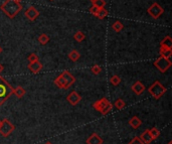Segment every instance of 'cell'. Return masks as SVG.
<instances>
[{
  "instance_id": "6da1fadb",
  "label": "cell",
  "mask_w": 172,
  "mask_h": 144,
  "mask_svg": "<svg viewBox=\"0 0 172 144\" xmlns=\"http://www.w3.org/2000/svg\"><path fill=\"white\" fill-rule=\"evenodd\" d=\"M0 9L9 18H14L22 9V5L15 0H5V2L0 6Z\"/></svg>"
},
{
  "instance_id": "7a4b0ae2",
  "label": "cell",
  "mask_w": 172,
  "mask_h": 144,
  "mask_svg": "<svg viewBox=\"0 0 172 144\" xmlns=\"http://www.w3.org/2000/svg\"><path fill=\"white\" fill-rule=\"evenodd\" d=\"M11 95H13V88L3 77H0V106L5 103Z\"/></svg>"
},
{
  "instance_id": "3957f363",
  "label": "cell",
  "mask_w": 172,
  "mask_h": 144,
  "mask_svg": "<svg viewBox=\"0 0 172 144\" xmlns=\"http://www.w3.org/2000/svg\"><path fill=\"white\" fill-rule=\"evenodd\" d=\"M93 108L96 111L100 112L102 115H107L113 108V105L110 103V101L107 98H102L93 104Z\"/></svg>"
},
{
  "instance_id": "277c9868",
  "label": "cell",
  "mask_w": 172,
  "mask_h": 144,
  "mask_svg": "<svg viewBox=\"0 0 172 144\" xmlns=\"http://www.w3.org/2000/svg\"><path fill=\"white\" fill-rule=\"evenodd\" d=\"M166 91H167V89L159 81H155L148 89V92L150 93V95L156 100L160 99L166 93Z\"/></svg>"
},
{
  "instance_id": "5b68a950",
  "label": "cell",
  "mask_w": 172,
  "mask_h": 144,
  "mask_svg": "<svg viewBox=\"0 0 172 144\" xmlns=\"http://www.w3.org/2000/svg\"><path fill=\"white\" fill-rule=\"evenodd\" d=\"M14 130L15 126L7 118H4L2 121H0V134L3 137H8Z\"/></svg>"
},
{
  "instance_id": "8992f818",
  "label": "cell",
  "mask_w": 172,
  "mask_h": 144,
  "mask_svg": "<svg viewBox=\"0 0 172 144\" xmlns=\"http://www.w3.org/2000/svg\"><path fill=\"white\" fill-rule=\"evenodd\" d=\"M171 65H172L171 61L169 58H166L164 57H159L157 60L154 62V66H155V67H157L161 73L167 72V70L171 67Z\"/></svg>"
},
{
  "instance_id": "52a82bcc",
  "label": "cell",
  "mask_w": 172,
  "mask_h": 144,
  "mask_svg": "<svg viewBox=\"0 0 172 144\" xmlns=\"http://www.w3.org/2000/svg\"><path fill=\"white\" fill-rule=\"evenodd\" d=\"M147 12L149 13L150 16H152L153 18H158V17H160V16L162 15V13L164 12V9L159 5L158 3L156 2H154L151 6H150L148 9H147Z\"/></svg>"
},
{
  "instance_id": "ba28073f",
  "label": "cell",
  "mask_w": 172,
  "mask_h": 144,
  "mask_svg": "<svg viewBox=\"0 0 172 144\" xmlns=\"http://www.w3.org/2000/svg\"><path fill=\"white\" fill-rule=\"evenodd\" d=\"M24 16L30 21H34L38 16H40V11H38L35 7L30 6L24 11Z\"/></svg>"
},
{
  "instance_id": "9c48e42d",
  "label": "cell",
  "mask_w": 172,
  "mask_h": 144,
  "mask_svg": "<svg viewBox=\"0 0 172 144\" xmlns=\"http://www.w3.org/2000/svg\"><path fill=\"white\" fill-rule=\"evenodd\" d=\"M81 95L79 94L78 92H76V91H72L70 93V95H68L67 97V101L68 103H70L72 106H76V105H78L80 102H81Z\"/></svg>"
},
{
  "instance_id": "30bf717a",
  "label": "cell",
  "mask_w": 172,
  "mask_h": 144,
  "mask_svg": "<svg viewBox=\"0 0 172 144\" xmlns=\"http://www.w3.org/2000/svg\"><path fill=\"white\" fill-rule=\"evenodd\" d=\"M87 144H103L104 143V140L103 138L100 137V135L97 133H93L92 135H90L87 139Z\"/></svg>"
},
{
  "instance_id": "8fae6325",
  "label": "cell",
  "mask_w": 172,
  "mask_h": 144,
  "mask_svg": "<svg viewBox=\"0 0 172 144\" xmlns=\"http://www.w3.org/2000/svg\"><path fill=\"white\" fill-rule=\"evenodd\" d=\"M131 89H132V91L134 92L136 95H141V94H143V92L146 90L145 86H144V85L142 84L140 81H137V82H135L134 84H133L132 87H131Z\"/></svg>"
},
{
  "instance_id": "7c38bea8",
  "label": "cell",
  "mask_w": 172,
  "mask_h": 144,
  "mask_svg": "<svg viewBox=\"0 0 172 144\" xmlns=\"http://www.w3.org/2000/svg\"><path fill=\"white\" fill-rule=\"evenodd\" d=\"M54 84L57 87H58L59 89H63V90H67V89L70 88V85L64 81V79L63 78L62 75H59L58 77L54 80Z\"/></svg>"
},
{
  "instance_id": "4fadbf2b",
  "label": "cell",
  "mask_w": 172,
  "mask_h": 144,
  "mask_svg": "<svg viewBox=\"0 0 172 144\" xmlns=\"http://www.w3.org/2000/svg\"><path fill=\"white\" fill-rule=\"evenodd\" d=\"M28 69H29V71H30L32 74H37L38 72L41 71V69H42V65H41V63H40V61L34 62V63H29Z\"/></svg>"
},
{
  "instance_id": "5bb4252c",
  "label": "cell",
  "mask_w": 172,
  "mask_h": 144,
  "mask_svg": "<svg viewBox=\"0 0 172 144\" xmlns=\"http://www.w3.org/2000/svg\"><path fill=\"white\" fill-rule=\"evenodd\" d=\"M61 75L63 76V78L64 79V81H66L68 85H70V87H71L72 85L75 83V81H76V79H75L74 76H72V75L70 73V72H67V71L63 72V73H62Z\"/></svg>"
},
{
  "instance_id": "9a60e30c",
  "label": "cell",
  "mask_w": 172,
  "mask_h": 144,
  "mask_svg": "<svg viewBox=\"0 0 172 144\" xmlns=\"http://www.w3.org/2000/svg\"><path fill=\"white\" fill-rule=\"evenodd\" d=\"M129 125H130L133 129H138L142 125V121L140 118H138L137 116H133L131 119L129 120Z\"/></svg>"
},
{
  "instance_id": "2e32d148",
  "label": "cell",
  "mask_w": 172,
  "mask_h": 144,
  "mask_svg": "<svg viewBox=\"0 0 172 144\" xmlns=\"http://www.w3.org/2000/svg\"><path fill=\"white\" fill-rule=\"evenodd\" d=\"M141 139V141L143 142L144 144H150L153 140H152V138L151 136H150V134H149V130H145L143 133L141 134V136L139 137Z\"/></svg>"
},
{
  "instance_id": "e0dca14e",
  "label": "cell",
  "mask_w": 172,
  "mask_h": 144,
  "mask_svg": "<svg viewBox=\"0 0 172 144\" xmlns=\"http://www.w3.org/2000/svg\"><path fill=\"white\" fill-rule=\"evenodd\" d=\"M160 46L161 48H167V49H172V39L167 35L160 42Z\"/></svg>"
},
{
  "instance_id": "ac0fdd59",
  "label": "cell",
  "mask_w": 172,
  "mask_h": 144,
  "mask_svg": "<svg viewBox=\"0 0 172 144\" xmlns=\"http://www.w3.org/2000/svg\"><path fill=\"white\" fill-rule=\"evenodd\" d=\"M149 134H150V136H151L152 140H156V139L160 136L161 132L158 128H156V127H153V128L149 129Z\"/></svg>"
},
{
  "instance_id": "d6986e66",
  "label": "cell",
  "mask_w": 172,
  "mask_h": 144,
  "mask_svg": "<svg viewBox=\"0 0 172 144\" xmlns=\"http://www.w3.org/2000/svg\"><path fill=\"white\" fill-rule=\"evenodd\" d=\"M159 53H160L161 57H164V58H170L171 56H172V49H171L161 48L160 50H159Z\"/></svg>"
},
{
  "instance_id": "ffe728a7",
  "label": "cell",
  "mask_w": 172,
  "mask_h": 144,
  "mask_svg": "<svg viewBox=\"0 0 172 144\" xmlns=\"http://www.w3.org/2000/svg\"><path fill=\"white\" fill-rule=\"evenodd\" d=\"M68 58H70V60L72 61V62H78L80 60V58H81V54H80V53L78 52V50L72 49V52L68 53Z\"/></svg>"
},
{
  "instance_id": "44dd1931",
  "label": "cell",
  "mask_w": 172,
  "mask_h": 144,
  "mask_svg": "<svg viewBox=\"0 0 172 144\" xmlns=\"http://www.w3.org/2000/svg\"><path fill=\"white\" fill-rule=\"evenodd\" d=\"M13 94L17 97V98L20 99L25 95V90L22 87H17V88L13 89Z\"/></svg>"
},
{
  "instance_id": "7402d4cb",
  "label": "cell",
  "mask_w": 172,
  "mask_h": 144,
  "mask_svg": "<svg viewBox=\"0 0 172 144\" xmlns=\"http://www.w3.org/2000/svg\"><path fill=\"white\" fill-rule=\"evenodd\" d=\"M38 42L42 45H45L47 42L49 41V36L46 35V33H41V35L38 36Z\"/></svg>"
},
{
  "instance_id": "603a6c76",
  "label": "cell",
  "mask_w": 172,
  "mask_h": 144,
  "mask_svg": "<svg viewBox=\"0 0 172 144\" xmlns=\"http://www.w3.org/2000/svg\"><path fill=\"white\" fill-rule=\"evenodd\" d=\"M123 27H124V25L120 20H116L115 22L112 24V28H113V30H115L116 32L121 31L123 29Z\"/></svg>"
},
{
  "instance_id": "cb8c5ba5",
  "label": "cell",
  "mask_w": 172,
  "mask_h": 144,
  "mask_svg": "<svg viewBox=\"0 0 172 144\" xmlns=\"http://www.w3.org/2000/svg\"><path fill=\"white\" fill-rule=\"evenodd\" d=\"M106 16H108V11H107L104 7L99 8V11L96 15V17H98L99 19H104Z\"/></svg>"
},
{
  "instance_id": "d4e9b609",
  "label": "cell",
  "mask_w": 172,
  "mask_h": 144,
  "mask_svg": "<svg viewBox=\"0 0 172 144\" xmlns=\"http://www.w3.org/2000/svg\"><path fill=\"white\" fill-rule=\"evenodd\" d=\"M85 39H86V35L83 31H77L74 35V39L78 42H81Z\"/></svg>"
},
{
  "instance_id": "484cf974",
  "label": "cell",
  "mask_w": 172,
  "mask_h": 144,
  "mask_svg": "<svg viewBox=\"0 0 172 144\" xmlns=\"http://www.w3.org/2000/svg\"><path fill=\"white\" fill-rule=\"evenodd\" d=\"M125 106H126V103L124 102L122 99H117L115 101V103H114V107L116 109H118V110L124 109V108H125Z\"/></svg>"
},
{
  "instance_id": "4316f807",
  "label": "cell",
  "mask_w": 172,
  "mask_h": 144,
  "mask_svg": "<svg viewBox=\"0 0 172 144\" xmlns=\"http://www.w3.org/2000/svg\"><path fill=\"white\" fill-rule=\"evenodd\" d=\"M110 83L113 85V86H118V85L121 83V79H120L119 76L117 75H114L112 76L111 79H110Z\"/></svg>"
},
{
  "instance_id": "83f0119b",
  "label": "cell",
  "mask_w": 172,
  "mask_h": 144,
  "mask_svg": "<svg viewBox=\"0 0 172 144\" xmlns=\"http://www.w3.org/2000/svg\"><path fill=\"white\" fill-rule=\"evenodd\" d=\"M91 72L94 75H99L102 72V67L99 65H95L91 67Z\"/></svg>"
},
{
  "instance_id": "f1b7e54d",
  "label": "cell",
  "mask_w": 172,
  "mask_h": 144,
  "mask_svg": "<svg viewBox=\"0 0 172 144\" xmlns=\"http://www.w3.org/2000/svg\"><path fill=\"white\" fill-rule=\"evenodd\" d=\"M94 5H96L97 7L101 8V7H104L106 5V1L105 0H95V1L93 2Z\"/></svg>"
},
{
  "instance_id": "f546056e",
  "label": "cell",
  "mask_w": 172,
  "mask_h": 144,
  "mask_svg": "<svg viewBox=\"0 0 172 144\" xmlns=\"http://www.w3.org/2000/svg\"><path fill=\"white\" fill-rule=\"evenodd\" d=\"M40 61V58H38V57L36 56L35 53H30L28 57V62L29 63H34V62H37Z\"/></svg>"
},
{
  "instance_id": "4dcf8cb0",
  "label": "cell",
  "mask_w": 172,
  "mask_h": 144,
  "mask_svg": "<svg viewBox=\"0 0 172 144\" xmlns=\"http://www.w3.org/2000/svg\"><path fill=\"white\" fill-rule=\"evenodd\" d=\"M98 11H99V7H97L96 5H94V4H93L91 7H90V12H91L93 15L96 16L97 13H98Z\"/></svg>"
},
{
  "instance_id": "1f68e13d",
  "label": "cell",
  "mask_w": 172,
  "mask_h": 144,
  "mask_svg": "<svg viewBox=\"0 0 172 144\" xmlns=\"http://www.w3.org/2000/svg\"><path fill=\"white\" fill-rule=\"evenodd\" d=\"M129 144H144V143L141 141V139L138 136H136V137L133 138L130 142H129Z\"/></svg>"
},
{
  "instance_id": "d6a6232c",
  "label": "cell",
  "mask_w": 172,
  "mask_h": 144,
  "mask_svg": "<svg viewBox=\"0 0 172 144\" xmlns=\"http://www.w3.org/2000/svg\"><path fill=\"white\" fill-rule=\"evenodd\" d=\"M3 70H4V67H3V65H1V63H0V73H1Z\"/></svg>"
},
{
  "instance_id": "836d02e7",
  "label": "cell",
  "mask_w": 172,
  "mask_h": 144,
  "mask_svg": "<svg viewBox=\"0 0 172 144\" xmlns=\"http://www.w3.org/2000/svg\"><path fill=\"white\" fill-rule=\"evenodd\" d=\"M44 144H53V143H51V142H49V141H46V142H44Z\"/></svg>"
},
{
  "instance_id": "e575fe53",
  "label": "cell",
  "mask_w": 172,
  "mask_h": 144,
  "mask_svg": "<svg viewBox=\"0 0 172 144\" xmlns=\"http://www.w3.org/2000/svg\"><path fill=\"white\" fill-rule=\"evenodd\" d=\"M15 1H17V2H20V1H22V0H15Z\"/></svg>"
},
{
  "instance_id": "d590c367",
  "label": "cell",
  "mask_w": 172,
  "mask_h": 144,
  "mask_svg": "<svg viewBox=\"0 0 172 144\" xmlns=\"http://www.w3.org/2000/svg\"><path fill=\"white\" fill-rule=\"evenodd\" d=\"M1 52H2V49H1V46H0V53H1Z\"/></svg>"
},
{
  "instance_id": "8d00e7d4",
  "label": "cell",
  "mask_w": 172,
  "mask_h": 144,
  "mask_svg": "<svg viewBox=\"0 0 172 144\" xmlns=\"http://www.w3.org/2000/svg\"><path fill=\"white\" fill-rule=\"evenodd\" d=\"M167 144H172V141H171V140H170V141H169V142H168V143H167Z\"/></svg>"
},
{
  "instance_id": "74e56055",
  "label": "cell",
  "mask_w": 172,
  "mask_h": 144,
  "mask_svg": "<svg viewBox=\"0 0 172 144\" xmlns=\"http://www.w3.org/2000/svg\"><path fill=\"white\" fill-rule=\"evenodd\" d=\"M90 1H91V2H92V3H93V2H94V1H95V0H90Z\"/></svg>"
},
{
  "instance_id": "f35d334b",
  "label": "cell",
  "mask_w": 172,
  "mask_h": 144,
  "mask_svg": "<svg viewBox=\"0 0 172 144\" xmlns=\"http://www.w3.org/2000/svg\"><path fill=\"white\" fill-rule=\"evenodd\" d=\"M49 1H53V0H49Z\"/></svg>"
}]
</instances>
